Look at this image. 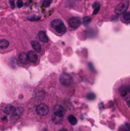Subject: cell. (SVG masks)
<instances>
[{
  "label": "cell",
  "mask_w": 130,
  "mask_h": 131,
  "mask_svg": "<svg viewBox=\"0 0 130 131\" xmlns=\"http://www.w3.org/2000/svg\"><path fill=\"white\" fill-rule=\"evenodd\" d=\"M18 61L22 64H26L28 61V57H27V54H25L24 52H21L19 54H18Z\"/></svg>",
  "instance_id": "7c38bea8"
},
{
  "label": "cell",
  "mask_w": 130,
  "mask_h": 131,
  "mask_svg": "<svg viewBox=\"0 0 130 131\" xmlns=\"http://www.w3.org/2000/svg\"><path fill=\"white\" fill-rule=\"evenodd\" d=\"M86 98L90 100V101H93V100H94L96 98V95L94 93H89L86 94Z\"/></svg>",
  "instance_id": "d6986e66"
},
{
  "label": "cell",
  "mask_w": 130,
  "mask_h": 131,
  "mask_svg": "<svg viewBox=\"0 0 130 131\" xmlns=\"http://www.w3.org/2000/svg\"><path fill=\"white\" fill-rule=\"evenodd\" d=\"M80 23H81V21L78 17H72L68 20V24H69L70 27L73 29L78 28L80 26Z\"/></svg>",
  "instance_id": "5b68a950"
},
{
  "label": "cell",
  "mask_w": 130,
  "mask_h": 131,
  "mask_svg": "<svg viewBox=\"0 0 130 131\" xmlns=\"http://www.w3.org/2000/svg\"><path fill=\"white\" fill-rule=\"evenodd\" d=\"M22 113H23V108L22 107H19V108L16 109L14 113L12 114L11 120H16L18 118L22 115Z\"/></svg>",
  "instance_id": "ba28073f"
},
{
  "label": "cell",
  "mask_w": 130,
  "mask_h": 131,
  "mask_svg": "<svg viewBox=\"0 0 130 131\" xmlns=\"http://www.w3.org/2000/svg\"><path fill=\"white\" fill-rule=\"evenodd\" d=\"M54 29L58 34H64V33L66 32V31H67V28L64 25V23H61V24L58 25V26H56L54 28Z\"/></svg>",
  "instance_id": "8fae6325"
},
{
  "label": "cell",
  "mask_w": 130,
  "mask_h": 131,
  "mask_svg": "<svg viewBox=\"0 0 130 131\" xmlns=\"http://www.w3.org/2000/svg\"><path fill=\"white\" fill-rule=\"evenodd\" d=\"M67 120H68V121L70 122V123L71 124V125H75V124H77V119L74 115L68 116Z\"/></svg>",
  "instance_id": "9a60e30c"
},
{
  "label": "cell",
  "mask_w": 130,
  "mask_h": 131,
  "mask_svg": "<svg viewBox=\"0 0 130 131\" xmlns=\"http://www.w3.org/2000/svg\"><path fill=\"white\" fill-rule=\"evenodd\" d=\"M100 3H99V2H94V5H93V8L96 9L97 7H100Z\"/></svg>",
  "instance_id": "cb8c5ba5"
},
{
  "label": "cell",
  "mask_w": 130,
  "mask_h": 131,
  "mask_svg": "<svg viewBox=\"0 0 130 131\" xmlns=\"http://www.w3.org/2000/svg\"><path fill=\"white\" fill-rule=\"evenodd\" d=\"M27 19L29 21H38L40 19V16H35V15H32L27 18Z\"/></svg>",
  "instance_id": "ffe728a7"
},
{
  "label": "cell",
  "mask_w": 130,
  "mask_h": 131,
  "mask_svg": "<svg viewBox=\"0 0 130 131\" xmlns=\"http://www.w3.org/2000/svg\"><path fill=\"white\" fill-rule=\"evenodd\" d=\"M59 131H67V130L66 129H60Z\"/></svg>",
  "instance_id": "83f0119b"
},
{
  "label": "cell",
  "mask_w": 130,
  "mask_h": 131,
  "mask_svg": "<svg viewBox=\"0 0 130 131\" xmlns=\"http://www.w3.org/2000/svg\"><path fill=\"white\" fill-rule=\"evenodd\" d=\"M64 114H65V110L62 105H60V104L55 105L54 107L53 114L51 115V120L53 123L55 124L62 123Z\"/></svg>",
  "instance_id": "6da1fadb"
},
{
  "label": "cell",
  "mask_w": 130,
  "mask_h": 131,
  "mask_svg": "<svg viewBox=\"0 0 130 131\" xmlns=\"http://www.w3.org/2000/svg\"><path fill=\"white\" fill-rule=\"evenodd\" d=\"M59 80H60V83L64 85V86H70L72 82H73V79L72 77L71 76V74H67V73H62L60 75L59 78Z\"/></svg>",
  "instance_id": "3957f363"
},
{
  "label": "cell",
  "mask_w": 130,
  "mask_h": 131,
  "mask_svg": "<svg viewBox=\"0 0 130 131\" xmlns=\"http://www.w3.org/2000/svg\"><path fill=\"white\" fill-rule=\"evenodd\" d=\"M122 15H123V16H122L123 19H124L126 22H130V12L126 11Z\"/></svg>",
  "instance_id": "e0dca14e"
},
{
  "label": "cell",
  "mask_w": 130,
  "mask_h": 131,
  "mask_svg": "<svg viewBox=\"0 0 130 131\" xmlns=\"http://www.w3.org/2000/svg\"><path fill=\"white\" fill-rule=\"evenodd\" d=\"M124 126H125V127H126V131H130V124L127 123V124H126V125H124Z\"/></svg>",
  "instance_id": "d4e9b609"
},
{
  "label": "cell",
  "mask_w": 130,
  "mask_h": 131,
  "mask_svg": "<svg viewBox=\"0 0 130 131\" xmlns=\"http://www.w3.org/2000/svg\"><path fill=\"white\" fill-rule=\"evenodd\" d=\"M9 45V42L8 40L6 39H1L0 40V48L1 49H5L7 48Z\"/></svg>",
  "instance_id": "5bb4252c"
},
{
  "label": "cell",
  "mask_w": 130,
  "mask_h": 131,
  "mask_svg": "<svg viewBox=\"0 0 130 131\" xmlns=\"http://www.w3.org/2000/svg\"><path fill=\"white\" fill-rule=\"evenodd\" d=\"M38 39L39 40L41 41V42H44V43H47L48 42L49 39H48V37L47 35H46L45 32V31H40V32H38Z\"/></svg>",
  "instance_id": "9c48e42d"
},
{
  "label": "cell",
  "mask_w": 130,
  "mask_h": 131,
  "mask_svg": "<svg viewBox=\"0 0 130 131\" xmlns=\"http://www.w3.org/2000/svg\"><path fill=\"white\" fill-rule=\"evenodd\" d=\"M100 7H97V8H96V9H94V12H93V15H96L97 12L100 11Z\"/></svg>",
  "instance_id": "603a6c76"
},
{
  "label": "cell",
  "mask_w": 130,
  "mask_h": 131,
  "mask_svg": "<svg viewBox=\"0 0 130 131\" xmlns=\"http://www.w3.org/2000/svg\"><path fill=\"white\" fill-rule=\"evenodd\" d=\"M126 102H127L128 105H129V106H130V96H128V97H127Z\"/></svg>",
  "instance_id": "4316f807"
},
{
  "label": "cell",
  "mask_w": 130,
  "mask_h": 131,
  "mask_svg": "<svg viewBox=\"0 0 130 131\" xmlns=\"http://www.w3.org/2000/svg\"><path fill=\"white\" fill-rule=\"evenodd\" d=\"M61 23H63V22L61 21L60 19H54L51 22V27H53L54 28L55 27L58 26V25H60Z\"/></svg>",
  "instance_id": "2e32d148"
},
{
  "label": "cell",
  "mask_w": 130,
  "mask_h": 131,
  "mask_svg": "<svg viewBox=\"0 0 130 131\" xmlns=\"http://www.w3.org/2000/svg\"><path fill=\"white\" fill-rule=\"evenodd\" d=\"M43 131H48V130H47V129H45V130H43Z\"/></svg>",
  "instance_id": "f1b7e54d"
},
{
  "label": "cell",
  "mask_w": 130,
  "mask_h": 131,
  "mask_svg": "<svg viewBox=\"0 0 130 131\" xmlns=\"http://www.w3.org/2000/svg\"><path fill=\"white\" fill-rule=\"evenodd\" d=\"M9 3L12 6V8H13L15 7V4H14V0H9Z\"/></svg>",
  "instance_id": "484cf974"
},
{
  "label": "cell",
  "mask_w": 130,
  "mask_h": 131,
  "mask_svg": "<svg viewBox=\"0 0 130 131\" xmlns=\"http://www.w3.org/2000/svg\"><path fill=\"white\" fill-rule=\"evenodd\" d=\"M51 2H52V0H45L44 2H43V5H44L45 8H47L50 6Z\"/></svg>",
  "instance_id": "44dd1931"
},
{
  "label": "cell",
  "mask_w": 130,
  "mask_h": 131,
  "mask_svg": "<svg viewBox=\"0 0 130 131\" xmlns=\"http://www.w3.org/2000/svg\"><path fill=\"white\" fill-rule=\"evenodd\" d=\"M35 111L38 115L41 117H44L49 113V107L45 104H41L38 106H37Z\"/></svg>",
  "instance_id": "277c9868"
},
{
  "label": "cell",
  "mask_w": 130,
  "mask_h": 131,
  "mask_svg": "<svg viewBox=\"0 0 130 131\" xmlns=\"http://www.w3.org/2000/svg\"><path fill=\"white\" fill-rule=\"evenodd\" d=\"M31 45H32V47L35 52H40L41 51V45L37 41H32L31 42Z\"/></svg>",
  "instance_id": "30bf717a"
},
{
  "label": "cell",
  "mask_w": 130,
  "mask_h": 131,
  "mask_svg": "<svg viewBox=\"0 0 130 131\" xmlns=\"http://www.w3.org/2000/svg\"><path fill=\"white\" fill-rule=\"evenodd\" d=\"M76 1H80V0H76Z\"/></svg>",
  "instance_id": "f546056e"
},
{
  "label": "cell",
  "mask_w": 130,
  "mask_h": 131,
  "mask_svg": "<svg viewBox=\"0 0 130 131\" xmlns=\"http://www.w3.org/2000/svg\"><path fill=\"white\" fill-rule=\"evenodd\" d=\"M27 57L28 60L32 63H35V62L38 61V54L35 51H29L27 53Z\"/></svg>",
  "instance_id": "8992f818"
},
{
  "label": "cell",
  "mask_w": 130,
  "mask_h": 131,
  "mask_svg": "<svg viewBox=\"0 0 130 131\" xmlns=\"http://www.w3.org/2000/svg\"><path fill=\"white\" fill-rule=\"evenodd\" d=\"M91 18L90 16H86L83 18V24L84 25V26H87V25H89L91 22Z\"/></svg>",
  "instance_id": "ac0fdd59"
},
{
  "label": "cell",
  "mask_w": 130,
  "mask_h": 131,
  "mask_svg": "<svg viewBox=\"0 0 130 131\" xmlns=\"http://www.w3.org/2000/svg\"><path fill=\"white\" fill-rule=\"evenodd\" d=\"M119 91L122 97H126L129 94V93H130V88L128 86H122L120 87Z\"/></svg>",
  "instance_id": "4fadbf2b"
},
{
  "label": "cell",
  "mask_w": 130,
  "mask_h": 131,
  "mask_svg": "<svg viewBox=\"0 0 130 131\" xmlns=\"http://www.w3.org/2000/svg\"><path fill=\"white\" fill-rule=\"evenodd\" d=\"M17 6L18 8H22L23 6V2L22 0H18L17 1Z\"/></svg>",
  "instance_id": "7402d4cb"
},
{
  "label": "cell",
  "mask_w": 130,
  "mask_h": 131,
  "mask_svg": "<svg viewBox=\"0 0 130 131\" xmlns=\"http://www.w3.org/2000/svg\"><path fill=\"white\" fill-rule=\"evenodd\" d=\"M15 110H16V108H15V106L9 104L7 106H5V108L3 109V111H4V113L6 114L12 115L15 111Z\"/></svg>",
  "instance_id": "52a82bcc"
},
{
  "label": "cell",
  "mask_w": 130,
  "mask_h": 131,
  "mask_svg": "<svg viewBox=\"0 0 130 131\" xmlns=\"http://www.w3.org/2000/svg\"><path fill=\"white\" fill-rule=\"evenodd\" d=\"M129 5V0H122L115 9L116 15H119L124 13L125 12L127 11Z\"/></svg>",
  "instance_id": "7a4b0ae2"
}]
</instances>
